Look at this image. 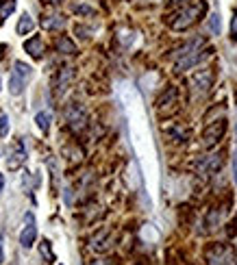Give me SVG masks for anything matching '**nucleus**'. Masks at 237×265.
I'll list each match as a JSON object with an SVG mask.
<instances>
[{"mask_svg":"<svg viewBox=\"0 0 237 265\" xmlns=\"http://www.w3.org/2000/svg\"><path fill=\"white\" fill-rule=\"evenodd\" d=\"M126 102V113H128V122H131V132H133V146L137 152L141 165H144L146 176L157 178V152H155V143H152V135L146 122V113L141 107V100L137 92L131 87L128 89V98Z\"/></svg>","mask_w":237,"mask_h":265,"instance_id":"obj_1","label":"nucleus"},{"mask_svg":"<svg viewBox=\"0 0 237 265\" xmlns=\"http://www.w3.org/2000/svg\"><path fill=\"white\" fill-rule=\"evenodd\" d=\"M203 46H205V41L200 39V37L187 41V44L174 55V68H176V72H185L189 68H194V65H198L200 59H203Z\"/></svg>","mask_w":237,"mask_h":265,"instance_id":"obj_2","label":"nucleus"},{"mask_svg":"<svg viewBox=\"0 0 237 265\" xmlns=\"http://www.w3.org/2000/svg\"><path fill=\"white\" fill-rule=\"evenodd\" d=\"M205 11H207L205 2H196V4H189V7H183L179 13L172 15V20H170L172 31H185V28H189L192 24L198 22V17L203 15Z\"/></svg>","mask_w":237,"mask_h":265,"instance_id":"obj_3","label":"nucleus"},{"mask_svg":"<svg viewBox=\"0 0 237 265\" xmlns=\"http://www.w3.org/2000/svg\"><path fill=\"white\" fill-rule=\"evenodd\" d=\"M31 74H33L31 65H26L24 61H15L13 72H11V78H9V92H11V96H20L22 92H24V87H26Z\"/></svg>","mask_w":237,"mask_h":265,"instance_id":"obj_4","label":"nucleus"},{"mask_svg":"<svg viewBox=\"0 0 237 265\" xmlns=\"http://www.w3.org/2000/svg\"><path fill=\"white\" fill-rule=\"evenodd\" d=\"M237 252L227 244H213L207 250V261L209 265H237Z\"/></svg>","mask_w":237,"mask_h":265,"instance_id":"obj_5","label":"nucleus"},{"mask_svg":"<svg viewBox=\"0 0 237 265\" xmlns=\"http://www.w3.org/2000/svg\"><path fill=\"white\" fill-rule=\"evenodd\" d=\"M37 239V226H35V215L33 213H26L24 215V228L20 233V246L22 248H31Z\"/></svg>","mask_w":237,"mask_h":265,"instance_id":"obj_6","label":"nucleus"},{"mask_svg":"<svg viewBox=\"0 0 237 265\" xmlns=\"http://www.w3.org/2000/svg\"><path fill=\"white\" fill-rule=\"evenodd\" d=\"M68 122L70 126H72L74 131H81V129H85V124H87V113L83 107L79 105H72L68 109Z\"/></svg>","mask_w":237,"mask_h":265,"instance_id":"obj_7","label":"nucleus"},{"mask_svg":"<svg viewBox=\"0 0 237 265\" xmlns=\"http://www.w3.org/2000/svg\"><path fill=\"white\" fill-rule=\"evenodd\" d=\"M24 161H26V148H24V143H22V141H17L13 152H11V156L7 159V167L11 172H15V170H20V167L24 165Z\"/></svg>","mask_w":237,"mask_h":265,"instance_id":"obj_8","label":"nucleus"},{"mask_svg":"<svg viewBox=\"0 0 237 265\" xmlns=\"http://www.w3.org/2000/svg\"><path fill=\"white\" fill-rule=\"evenodd\" d=\"M211 78H213L211 70H200V72H196V74H194V78H192L194 89H196V92H200V94H207V89L211 87Z\"/></svg>","mask_w":237,"mask_h":265,"instance_id":"obj_9","label":"nucleus"},{"mask_svg":"<svg viewBox=\"0 0 237 265\" xmlns=\"http://www.w3.org/2000/svg\"><path fill=\"white\" fill-rule=\"evenodd\" d=\"M224 131H227V124H224V122L209 126V129L205 131V146H207V148L216 146V143L220 141V137L224 135Z\"/></svg>","mask_w":237,"mask_h":265,"instance_id":"obj_10","label":"nucleus"},{"mask_svg":"<svg viewBox=\"0 0 237 265\" xmlns=\"http://www.w3.org/2000/svg\"><path fill=\"white\" fill-rule=\"evenodd\" d=\"M24 50L31 55L33 59H41V55H44V39L41 37H31V39H26L24 41Z\"/></svg>","mask_w":237,"mask_h":265,"instance_id":"obj_11","label":"nucleus"},{"mask_svg":"<svg viewBox=\"0 0 237 265\" xmlns=\"http://www.w3.org/2000/svg\"><path fill=\"white\" fill-rule=\"evenodd\" d=\"M41 26L46 28V31H61L63 26H66V20H63V15H46L41 17Z\"/></svg>","mask_w":237,"mask_h":265,"instance_id":"obj_12","label":"nucleus"},{"mask_svg":"<svg viewBox=\"0 0 237 265\" xmlns=\"http://www.w3.org/2000/svg\"><path fill=\"white\" fill-rule=\"evenodd\" d=\"M109 248H111L109 235H107V231H100L96 237L92 239V250H94V252H107Z\"/></svg>","mask_w":237,"mask_h":265,"instance_id":"obj_13","label":"nucleus"},{"mask_svg":"<svg viewBox=\"0 0 237 265\" xmlns=\"http://www.w3.org/2000/svg\"><path fill=\"white\" fill-rule=\"evenodd\" d=\"M35 28V20L28 13H22L20 15V20H17V26H15V31L17 35H28Z\"/></svg>","mask_w":237,"mask_h":265,"instance_id":"obj_14","label":"nucleus"},{"mask_svg":"<svg viewBox=\"0 0 237 265\" xmlns=\"http://www.w3.org/2000/svg\"><path fill=\"white\" fill-rule=\"evenodd\" d=\"M72 76H74L72 68H63V70H61V74H59V81H57V92H59V94H63V92L68 89V83L72 81Z\"/></svg>","mask_w":237,"mask_h":265,"instance_id":"obj_15","label":"nucleus"},{"mask_svg":"<svg viewBox=\"0 0 237 265\" xmlns=\"http://www.w3.org/2000/svg\"><path fill=\"white\" fill-rule=\"evenodd\" d=\"M39 255H41V259H44V265H50L52 261H55V252H52L48 239H44V242L39 244Z\"/></svg>","mask_w":237,"mask_h":265,"instance_id":"obj_16","label":"nucleus"},{"mask_svg":"<svg viewBox=\"0 0 237 265\" xmlns=\"http://www.w3.org/2000/svg\"><path fill=\"white\" fill-rule=\"evenodd\" d=\"M50 113L48 111H39L37 116H35V124H37V129L41 131V132H48L50 131Z\"/></svg>","mask_w":237,"mask_h":265,"instance_id":"obj_17","label":"nucleus"},{"mask_svg":"<svg viewBox=\"0 0 237 265\" xmlns=\"http://www.w3.org/2000/svg\"><path fill=\"white\" fill-rule=\"evenodd\" d=\"M57 50L63 52V55H74V52H76V46L72 44V39L59 37V39H57Z\"/></svg>","mask_w":237,"mask_h":265,"instance_id":"obj_18","label":"nucleus"},{"mask_svg":"<svg viewBox=\"0 0 237 265\" xmlns=\"http://www.w3.org/2000/svg\"><path fill=\"white\" fill-rule=\"evenodd\" d=\"M13 11H15V0H0V22L7 20Z\"/></svg>","mask_w":237,"mask_h":265,"instance_id":"obj_19","label":"nucleus"},{"mask_svg":"<svg viewBox=\"0 0 237 265\" xmlns=\"http://www.w3.org/2000/svg\"><path fill=\"white\" fill-rule=\"evenodd\" d=\"M213 167H220V156H216V154H211L207 161L198 163V172H200V174H207L209 170H213Z\"/></svg>","mask_w":237,"mask_h":265,"instance_id":"obj_20","label":"nucleus"},{"mask_svg":"<svg viewBox=\"0 0 237 265\" xmlns=\"http://www.w3.org/2000/svg\"><path fill=\"white\" fill-rule=\"evenodd\" d=\"M220 28H222V24H220V13H211L209 15V31L213 33V35H220Z\"/></svg>","mask_w":237,"mask_h":265,"instance_id":"obj_21","label":"nucleus"},{"mask_svg":"<svg viewBox=\"0 0 237 265\" xmlns=\"http://www.w3.org/2000/svg\"><path fill=\"white\" fill-rule=\"evenodd\" d=\"M9 135V116H0V139Z\"/></svg>","mask_w":237,"mask_h":265,"instance_id":"obj_22","label":"nucleus"},{"mask_svg":"<svg viewBox=\"0 0 237 265\" xmlns=\"http://www.w3.org/2000/svg\"><path fill=\"white\" fill-rule=\"evenodd\" d=\"M72 11H74V13H79V15H94V9L87 7V4H74Z\"/></svg>","mask_w":237,"mask_h":265,"instance_id":"obj_23","label":"nucleus"},{"mask_svg":"<svg viewBox=\"0 0 237 265\" xmlns=\"http://www.w3.org/2000/svg\"><path fill=\"white\" fill-rule=\"evenodd\" d=\"M233 176L237 180V143H235V148H233Z\"/></svg>","mask_w":237,"mask_h":265,"instance_id":"obj_24","label":"nucleus"},{"mask_svg":"<svg viewBox=\"0 0 237 265\" xmlns=\"http://www.w3.org/2000/svg\"><path fill=\"white\" fill-rule=\"evenodd\" d=\"M2 261H4V237L0 235V265H2Z\"/></svg>","mask_w":237,"mask_h":265,"instance_id":"obj_25","label":"nucleus"},{"mask_svg":"<svg viewBox=\"0 0 237 265\" xmlns=\"http://www.w3.org/2000/svg\"><path fill=\"white\" fill-rule=\"evenodd\" d=\"M231 33H233V39H237V13L233 17V22H231Z\"/></svg>","mask_w":237,"mask_h":265,"instance_id":"obj_26","label":"nucleus"},{"mask_svg":"<svg viewBox=\"0 0 237 265\" xmlns=\"http://www.w3.org/2000/svg\"><path fill=\"white\" fill-rule=\"evenodd\" d=\"M92 265H116V261H111V259H100V261H94Z\"/></svg>","mask_w":237,"mask_h":265,"instance_id":"obj_27","label":"nucleus"},{"mask_svg":"<svg viewBox=\"0 0 237 265\" xmlns=\"http://www.w3.org/2000/svg\"><path fill=\"white\" fill-rule=\"evenodd\" d=\"M2 189H4V176L0 174V194H2Z\"/></svg>","mask_w":237,"mask_h":265,"instance_id":"obj_28","label":"nucleus"},{"mask_svg":"<svg viewBox=\"0 0 237 265\" xmlns=\"http://www.w3.org/2000/svg\"><path fill=\"white\" fill-rule=\"evenodd\" d=\"M174 2H189V0H174Z\"/></svg>","mask_w":237,"mask_h":265,"instance_id":"obj_29","label":"nucleus"},{"mask_svg":"<svg viewBox=\"0 0 237 265\" xmlns=\"http://www.w3.org/2000/svg\"><path fill=\"white\" fill-rule=\"evenodd\" d=\"M52 2H61V0H52Z\"/></svg>","mask_w":237,"mask_h":265,"instance_id":"obj_30","label":"nucleus"},{"mask_svg":"<svg viewBox=\"0 0 237 265\" xmlns=\"http://www.w3.org/2000/svg\"><path fill=\"white\" fill-rule=\"evenodd\" d=\"M0 89H2V81H0Z\"/></svg>","mask_w":237,"mask_h":265,"instance_id":"obj_31","label":"nucleus"}]
</instances>
